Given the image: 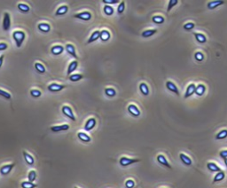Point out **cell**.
<instances>
[{"label":"cell","mask_w":227,"mask_h":188,"mask_svg":"<svg viewBox=\"0 0 227 188\" xmlns=\"http://www.w3.org/2000/svg\"><path fill=\"white\" fill-rule=\"evenodd\" d=\"M77 66H78V63H77V61H75V60H74V61H72L70 64H69V66H68V72H67V74L68 75H71V73L77 68Z\"/></svg>","instance_id":"cell-25"},{"label":"cell","mask_w":227,"mask_h":188,"mask_svg":"<svg viewBox=\"0 0 227 188\" xmlns=\"http://www.w3.org/2000/svg\"><path fill=\"white\" fill-rule=\"evenodd\" d=\"M18 9H19L21 12H22V13H28V12H29L30 7H29L28 5H26V4L19 3V4H18Z\"/></svg>","instance_id":"cell-32"},{"label":"cell","mask_w":227,"mask_h":188,"mask_svg":"<svg viewBox=\"0 0 227 188\" xmlns=\"http://www.w3.org/2000/svg\"><path fill=\"white\" fill-rule=\"evenodd\" d=\"M224 177H225V173H224V171H223V170H222V171H219V172H217V173L215 175L212 183L215 184V183L223 181V180L224 179Z\"/></svg>","instance_id":"cell-17"},{"label":"cell","mask_w":227,"mask_h":188,"mask_svg":"<svg viewBox=\"0 0 227 188\" xmlns=\"http://www.w3.org/2000/svg\"><path fill=\"white\" fill-rule=\"evenodd\" d=\"M139 162H140L139 159H131V158H128V157H125V156L121 157V159H120V161H119L120 164H121L123 167H126V166H129V165H131V164H132V163Z\"/></svg>","instance_id":"cell-3"},{"label":"cell","mask_w":227,"mask_h":188,"mask_svg":"<svg viewBox=\"0 0 227 188\" xmlns=\"http://www.w3.org/2000/svg\"><path fill=\"white\" fill-rule=\"evenodd\" d=\"M227 137V130L223 129L222 131H220L216 135V140H223Z\"/></svg>","instance_id":"cell-36"},{"label":"cell","mask_w":227,"mask_h":188,"mask_svg":"<svg viewBox=\"0 0 227 188\" xmlns=\"http://www.w3.org/2000/svg\"><path fill=\"white\" fill-rule=\"evenodd\" d=\"M207 168L209 171L211 172H219L222 171V169L220 167H218V165L215 162H208L207 163Z\"/></svg>","instance_id":"cell-14"},{"label":"cell","mask_w":227,"mask_h":188,"mask_svg":"<svg viewBox=\"0 0 227 188\" xmlns=\"http://www.w3.org/2000/svg\"><path fill=\"white\" fill-rule=\"evenodd\" d=\"M157 162H158L160 164H162V165L167 167L168 169H172L171 165L169 163L168 160L166 159V157H165L163 155H157Z\"/></svg>","instance_id":"cell-11"},{"label":"cell","mask_w":227,"mask_h":188,"mask_svg":"<svg viewBox=\"0 0 227 188\" xmlns=\"http://www.w3.org/2000/svg\"><path fill=\"white\" fill-rule=\"evenodd\" d=\"M69 129V125H55V126H52L51 130L54 132H59L61 131H67Z\"/></svg>","instance_id":"cell-16"},{"label":"cell","mask_w":227,"mask_h":188,"mask_svg":"<svg viewBox=\"0 0 227 188\" xmlns=\"http://www.w3.org/2000/svg\"><path fill=\"white\" fill-rule=\"evenodd\" d=\"M14 165H15L14 163H10V164H6V165L2 166L1 168H0V173H1L3 176L8 175L11 172V170L14 169Z\"/></svg>","instance_id":"cell-5"},{"label":"cell","mask_w":227,"mask_h":188,"mask_svg":"<svg viewBox=\"0 0 227 188\" xmlns=\"http://www.w3.org/2000/svg\"><path fill=\"white\" fill-rule=\"evenodd\" d=\"M83 78V76L80 73H75V74H71L69 76V80L73 82H76V81H79L81 80Z\"/></svg>","instance_id":"cell-34"},{"label":"cell","mask_w":227,"mask_h":188,"mask_svg":"<svg viewBox=\"0 0 227 188\" xmlns=\"http://www.w3.org/2000/svg\"><path fill=\"white\" fill-rule=\"evenodd\" d=\"M139 90H140V92L142 93V95H149V88H148V86L146 84V83H141L140 85H139Z\"/></svg>","instance_id":"cell-30"},{"label":"cell","mask_w":227,"mask_h":188,"mask_svg":"<svg viewBox=\"0 0 227 188\" xmlns=\"http://www.w3.org/2000/svg\"><path fill=\"white\" fill-rule=\"evenodd\" d=\"M22 154H23V156H24V159H25L26 162H27L29 165H33V164L35 163V160H34V158H33V156H32L31 155H29V154L28 152H26V151H23Z\"/></svg>","instance_id":"cell-22"},{"label":"cell","mask_w":227,"mask_h":188,"mask_svg":"<svg viewBox=\"0 0 227 188\" xmlns=\"http://www.w3.org/2000/svg\"><path fill=\"white\" fill-rule=\"evenodd\" d=\"M156 33H157V29H147V30H145L142 33V36L144 38H148V37L153 36Z\"/></svg>","instance_id":"cell-29"},{"label":"cell","mask_w":227,"mask_h":188,"mask_svg":"<svg viewBox=\"0 0 227 188\" xmlns=\"http://www.w3.org/2000/svg\"><path fill=\"white\" fill-rule=\"evenodd\" d=\"M194 58H195V59H196L197 61H199V62H201V61H203V60H204V55H203V53H202V52H200V51H197V52H195V54H194Z\"/></svg>","instance_id":"cell-41"},{"label":"cell","mask_w":227,"mask_h":188,"mask_svg":"<svg viewBox=\"0 0 227 188\" xmlns=\"http://www.w3.org/2000/svg\"><path fill=\"white\" fill-rule=\"evenodd\" d=\"M103 11H104L105 14H106V15H112L114 14V12H115V10H114V8L111 6H107V5H106L104 6Z\"/></svg>","instance_id":"cell-38"},{"label":"cell","mask_w":227,"mask_h":188,"mask_svg":"<svg viewBox=\"0 0 227 188\" xmlns=\"http://www.w3.org/2000/svg\"><path fill=\"white\" fill-rule=\"evenodd\" d=\"M110 37H111V35H110V33H109L107 30L104 29V30L100 31L99 39H100L102 42H107V41L110 39Z\"/></svg>","instance_id":"cell-19"},{"label":"cell","mask_w":227,"mask_h":188,"mask_svg":"<svg viewBox=\"0 0 227 188\" xmlns=\"http://www.w3.org/2000/svg\"><path fill=\"white\" fill-rule=\"evenodd\" d=\"M99 35H100V31H98V30L94 31V32L91 34V36H90V38H89V40H88L87 43L89 44V43H93V42L97 41V40L99 38Z\"/></svg>","instance_id":"cell-27"},{"label":"cell","mask_w":227,"mask_h":188,"mask_svg":"<svg viewBox=\"0 0 227 188\" xmlns=\"http://www.w3.org/2000/svg\"><path fill=\"white\" fill-rule=\"evenodd\" d=\"M28 178H29V182H32V183H33V182L36 180V178H37V172H36V170H34V169L30 170V171L29 172Z\"/></svg>","instance_id":"cell-39"},{"label":"cell","mask_w":227,"mask_h":188,"mask_svg":"<svg viewBox=\"0 0 227 188\" xmlns=\"http://www.w3.org/2000/svg\"><path fill=\"white\" fill-rule=\"evenodd\" d=\"M0 96H2V97H4L5 99H6V100H10L11 99V95L8 93V92H6V91H5V90H3V89H0Z\"/></svg>","instance_id":"cell-43"},{"label":"cell","mask_w":227,"mask_h":188,"mask_svg":"<svg viewBox=\"0 0 227 188\" xmlns=\"http://www.w3.org/2000/svg\"><path fill=\"white\" fill-rule=\"evenodd\" d=\"M105 94L109 97H114L116 95V91L113 88H105Z\"/></svg>","instance_id":"cell-31"},{"label":"cell","mask_w":227,"mask_h":188,"mask_svg":"<svg viewBox=\"0 0 227 188\" xmlns=\"http://www.w3.org/2000/svg\"><path fill=\"white\" fill-rule=\"evenodd\" d=\"M37 28L44 33H48L51 30V26L48 23H39L37 25Z\"/></svg>","instance_id":"cell-26"},{"label":"cell","mask_w":227,"mask_h":188,"mask_svg":"<svg viewBox=\"0 0 227 188\" xmlns=\"http://www.w3.org/2000/svg\"><path fill=\"white\" fill-rule=\"evenodd\" d=\"M75 18L82 20V21H90L91 18V14L89 12H83V13H79L74 15Z\"/></svg>","instance_id":"cell-8"},{"label":"cell","mask_w":227,"mask_h":188,"mask_svg":"<svg viewBox=\"0 0 227 188\" xmlns=\"http://www.w3.org/2000/svg\"><path fill=\"white\" fill-rule=\"evenodd\" d=\"M224 2L223 1H220V0H218V1H210L207 4V6L209 10H214L216 9V7H218L219 6H222L223 5Z\"/></svg>","instance_id":"cell-15"},{"label":"cell","mask_w":227,"mask_h":188,"mask_svg":"<svg viewBox=\"0 0 227 188\" xmlns=\"http://www.w3.org/2000/svg\"><path fill=\"white\" fill-rule=\"evenodd\" d=\"M125 10V2L124 1H122L119 3L118 5V7H117V13L118 14H122Z\"/></svg>","instance_id":"cell-40"},{"label":"cell","mask_w":227,"mask_h":188,"mask_svg":"<svg viewBox=\"0 0 227 188\" xmlns=\"http://www.w3.org/2000/svg\"><path fill=\"white\" fill-rule=\"evenodd\" d=\"M95 125H96V119L91 118H89L86 121V123L84 125V129L86 131H91L95 127Z\"/></svg>","instance_id":"cell-12"},{"label":"cell","mask_w":227,"mask_h":188,"mask_svg":"<svg viewBox=\"0 0 227 188\" xmlns=\"http://www.w3.org/2000/svg\"><path fill=\"white\" fill-rule=\"evenodd\" d=\"M66 51H68V53H69L72 57H74L75 58H77V55L75 53V48L74 45L72 44H67L66 47H65Z\"/></svg>","instance_id":"cell-24"},{"label":"cell","mask_w":227,"mask_h":188,"mask_svg":"<svg viewBox=\"0 0 227 188\" xmlns=\"http://www.w3.org/2000/svg\"><path fill=\"white\" fill-rule=\"evenodd\" d=\"M35 68L39 73H45V67L41 64V63H35Z\"/></svg>","instance_id":"cell-37"},{"label":"cell","mask_w":227,"mask_h":188,"mask_svg":"<svg viewBox=\"0 0 227 188\" xmlns=\"http://www.w3.org/2000/svg\"><path fill=\"white\" fill-rule=\"evenodd\" d=\"M135 186V182L132 179H128L125 182V187L126 188H133Z\"/></svg>","instance_id":"cell-46"},{"label":"cell","mask_w":227,"mask_h":188,"mask_svg":"<svg viewBox=\"0 0 227 188\" xmlns=\"http://www.w3.org/2000/svg\"><path fill=\"white\" fill-rule=\"evenodd\" d=\"M47 88H48V90L51 91V92H59V91H61L63 88H65V85L57 84V83H52V84H50Z\"/></svg>","instance_id":"cell-10"},{"label":"cell","mask_w":227,"mask_h":188,"mask_svg":"<svg viewBox=\"0 0 227 188\" xmlns=\"http://www.w3.org/2000/svg\"><path fill=\"white\" fill-rule=\"evenodd\" d=\"M30 95H31L33 97L37 98V97L41 96L42 93H41V91L38 90V89H31V90H30Z\"/></svg>","instance_id":"cell-44"},{"label":"cell","mask_w":227,"mask_h":188,"mask_svg":"<svg viewBox=\"0 0 227 188\" xmlns=\"http://www.w3.org/2000/svg\"><path fill=\"white\" fill-rule=\"evenodd\" d=\"M152 21H153V22L154 23H155V24H162L164 21H165V20H164V18L162 17V16H161V15H155V16H154L153 18H152Z\"/></svg>","instance_id":"cell-33"},{"label":"cell","mask_w":227,"mask_h":188,"mask_svg":"<svg viewBox=\"0 0 227 188\" xmlns=\"http://www.w3.org/2000/svg\"><path fill=\"white\" fill-rule=\"evenodd\" d=\"M68 11V6H60L57 10H56V13H55V15L57 16H60V15H64L65 14H67Z\"/></svg>","instance_id":"cell-28"},{"label":"cell","mask_w":227,"mask_h":188,"mask_svg":"<svg viewBox=\"0 0 227 188\" xmlns=\"http://www.w3.org/2000/svg\"><path fill=\"white\" fill-rule=\"evenodd\" d=\"M194 37H195V40L199 43H205L207 42V37L203 35V34H200V33H194L193 34Z\"/></svg>","instance_id":"cell-23"},{"label":"cell","mask_w":227,"mask_h":188,"mask_svg":"<svg viewBox=\"0 0 227 188\" xmlns=\"http://www.w3.org/2000/svg\"><path fill=\"white\" fill-rule=\"evenodd\" d=\"M194 27H195V25H194V23H193V22H187V23H185V25H184V29L185 30H187V31H189V30H192V29H193L194 28Z\"/></svg>","instance_id":"cell-45"},{"label":"cell","mask_w":227,"mask_h":188,"mask_svg":"<svg viewBox=\"0 0 227 188\" xmlns=\"http://www.w3.org/2000/svg\"><path fill=\"white\" fill-rule=\"evenodd\" d=\"M166 88H167V89H168L169 91L173 92V93H174V94H176L177 95H180V93H179V90H178L177 87V86H176V84H175V83H173L172 81H170V80L167 81V82H166Z\"/></svg>","instance_id":"cell-6"},{"label":"cell","mask_w":227,"mask_h":188,"mask_svg":"<svg viewBox=\"0 0 227 188\" xmlns=\"http://www.w3.org/2000/svg\"><path fill=\"white\" fill-rule=\"evenodd\" d=\"M11 27V18L8 13H5L3 19V29L5 31H8Z\"/></svg>","instance_id":"cell-4"},{"label":"cell","mask_w":227,"mask_h":188,"mask_svg":"<svg viewBox=\"0 0 227 188\" xmlns=\"http://www.w3.org/2000/svg\"><path fill=\"white\" fill-rule=\"evenodd\" d=\"M7 47H8V45L6 43H0V51L6 50Z\"/></svg>","instance_id":"cell-49"},{"label":"cell","mask_w":227,"mask_h":188,"mask_svg":"<svg viewBox=\"0 0 227 188\" xmlns=\"http://www.w3.org/2000/svg\"><path fill=\"white\" fill-rule=\"evenodd\" d=\"M219 155H220V157H222L223 160L226 159V158H227V150H222V151H220Z\"/></svg>","instance_id":"cell-48"},{"label":"cell","mask_w":227,"mask_h":188,"mask_svg":"<svg viewBox=\"0 0 227 188\" xmlns=\"http://www.w3.org/2000/svg\"><path fill=\"white\" fill-rule=\"evenodd\" d=\"M61 110H62V113H63L66 117H68V118H70L72 121H75V114H74V112H73L72 109H71L69 106H68V105H64V106L62 107Z\"/></svg>","instance_id":"cell-2"},{"label":"cell","mask_w":227,"mask_h":188,"mask_svg":"<svg viewBox=\"0 0 227 188\" xmlns=\"http://www.w3.org/2000/svg\"><path fill=\"white\" fill-rule=\"evenodd\" d=\"M77 137H78V139H79L81 141H83V142H91V137H90L88 134H86L85 132H79L77 133Z\"/></svg>","instance_id":"cell-21"},{"label":"cell","mask_w":227,"mask_h":188,"mask_svg":"<svg viewBox=\"0 0 227 188\" xmlns=\"http://www.w3.org/2000/svg\"><path fill=\"white\" fill-rule=\"evenodd\" d=\"M224 164H225V166L227 167V158H226V159H224Z\"/></svg>","instance_id":"cell-51"},{"label":"cell","mask_w":227,"mask_h":188,"mask_svg":"<svg viewBox=\"0 0 227 188\" xmlns=\"http://www.w3.org/2000/svg\"><path fill=\"white\" fill-rule=\"evenodd\" d=\"M128 111H129L133 117H135V118L139 117L140 114H141L139 109L135 104H130V105L128 106Z\"/></svg>","instance_id":"cell-7"},{"label":"cell","mask_w":227,"mask_h":188,"mask_svg":"<svg viewBox=\"0 0 227 188\" xmlns=\"http://www.w3.org/2000/svg\"><path fill=\"white\" fill-rule=\"evenodd\" d=\"M75 188H78V187H77V186H75Z\"/></svg>","instance_id":"cell-52"},{"label":"cell","mask_w":227,"mask_h":188,"mask_svg":"<svg viewBox=\"0 0 227 188\" xmlns=\"http://www.w3.org/2000/svg\"><path fill=\"white\" fill-rule=\"evenodd\" d=\"M63 51H64V48H63L61 45H54V46H52V49H51L52 53L53 55H55V56H58V55L61 54V53L63 52Z\"/></svg>","instance_id":"cell-20"},{"label":"cell","mask_w":227,"mask_h":188,"mask_svg":"<svg viewBox=\"0 0 227 188\" xmlns=\"http://www.w3.org/2000/svg\"><path fill=\"white\" fill-rule=\"evenodd\" d=\"M178 4V1L177 0H170V1L169 2V4H168V8H167V12L169 13L172 8H173V6H175L176 5H177Z\"/></svg>","instance_id":"cell-42"},{"label":"cell","mask_w":227,"mask_h":188,"mask_svg":"<svg viewBox=\"0 0 227 188\" xmlns=\"http://www.w3.org/2000/svg\"><path fill=\"white\" fill-rule=\"evenodd\" d=\"M102 3H104L105 5H107V6H111V5H114V4H117V3H120L118 0H102Z\"/></svg>","instance_id":"cell-47"},{"label":"cell","mask_w":227,"mask_h":188,"mask_svg":"<svg viewBox=\"0 0 227 188\" xmlns=\"http://www.w3.org/2000/svg\"><path fill=\"white\" fill-rule=\"evenodd\" d=\"M13 37H14V40L15 41L16 43V46L18 48H20L26 37V35L23 31H21V30H17V31H14L13 33Z\"/></svg>","instance_id":"cell-1"},{"label":"cell","mask_w":227,"mask_h":188,"mask_svg":"<svg viewBox=\"0 0 227 188\" xmlns=\"http://www.w3.org/2000/svg\"><path fill=\"white\" fill-rule=\"evenodd\" d=\"M179 158H180L181 162H182L185 165H186V166H191L192 163H193L192 159H191L188 155H186L185 154H184V153H181V154L179 155Z\"/></svg>","instance_id":"cell-13"},{"label":"cell","mask_w":227,"mask_h":188,"mask_svg":"<svg viewBox=\"0 0 227 188\" xmlns=\"http://www.w3.org/2000/svg\"><path fill=\"white\" fill-rule=\"evenodd\" d=\"M22 188H36L37 185L32 182H29V181H23L22 184Z\"/></svg>","instance_id":"cell-35"},{"label":"cell","mask_w":227,"mask_h":188,"mask_svg":"<svg viewBox=\"0 0 227 188\" xmlns=\"http://www.w3.org/2000/svg\"><path fill=\"white\" fill-rule=\"evenodd\" d=\"M4 58H5V56H4V55H1V56H0V68H1V67H2V66H3Z\"/></svg>","instance_id":"cell-50"},{"label":"cell","mask_w":227,"mask_h":188,"mask_svg":"<svg viewBox=\"0 0 227 188\" xmlns=\"http://www.w3.org/2000/svg\"><path fill=\"white\" fill-rule=\"evenodd\" d=\"M206 92V87L205 85L203 84H199L196 86V88H195V94L198 95V96H202Z\"/></svg>","instance_id":"cell-18"},{"label":"cell","mask_w":227,"mask_h":188,"mask_svg":"<svg viewBox=\"0 0 227 188\" xmlns=\"http://www.w3.org/2000/svg\"><path fill=\"white\" fill-rule=\"evenodd\" d=\"M195 88H196V86H195L193 83L188 85V87H187V88H186V91H185V93L184 98H185V99H187V98H189L190 96H192L193 94H195Z\"/></svg>","instance_id":"cell-9"}]
</instances>
